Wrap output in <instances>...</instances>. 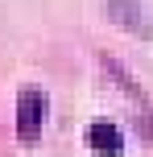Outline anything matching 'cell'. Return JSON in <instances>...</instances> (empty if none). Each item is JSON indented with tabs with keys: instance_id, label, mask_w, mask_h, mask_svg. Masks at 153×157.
<instances>
[{
	"instance_id": "obj_1",
	"label": "cell",
	"mask_w": 153,
	"mask_h": 157,
	"mask_svg": "<svg viewBox=\"0 0 153 157\" xmlns=\"http://www.w3.org/2000/svg\"><path fill=\"white\" fill-rule=\"evenodd\" d=\"M41 124H46V91L41 87H25L17 95V136L25 145H37Z\"/></svg>"
},
{
	"instance_id": "obj_2",
	"label": "cell",
	"mask_w": 153,
	"mask_h": 157,
	"mask_svg": "<svg viewBox=\"0 0 153 157\" xmlns=\"http://www.w3.org/2000/svg\"><path fill=\"white\" fill-rule=\"evenodd\" d=\"M83 141H87V149H91V153H104V157H116V153H124L120 128H116L112 120H95V124H87Z\"/></svg>"
},
{
	"instance_id": "obj_3",
	"label": "cell",
	"mask_w": 153,
	"mask_h": 157,
	"mask_svg": "<svg viewBox=\"0 0 153 157\" xmlns=\"http://www.w3.org/2000/svg\"><path fill=\"white\" fill-rule=\"evenodd\" d=\"M108 8H112V21L132 25V29H145V25H141V17H137V4H132V0H108Z\"/></svg>"
}]
</instances>
